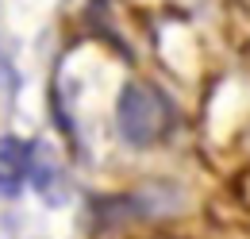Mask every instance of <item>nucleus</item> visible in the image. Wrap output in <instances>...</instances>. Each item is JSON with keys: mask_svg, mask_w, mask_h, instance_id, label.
<instances>
[{"mask_svg": "<svg viewBox=\"0 0 250 239\" xmlns=\"http://www.w3.org/2000/svg\"><path fill=\"white\" fill-rule=\"evenodd\" d=\"M35 170V147L27 139H0V193L4 197H16L23 189V181L31 178Z\"/></svg>", "mask_w": 250, "mask_h": 239, "instance_id": "nucleus-2", "label": "nucleus"}, {"mask_svg": "<svg viewBox=\"0 0 250 239\" xmlns=\"http://www.w3.org/2000/svg\"><path fill=\"white\" fill-rule=\"evenodd\" d=\"M116 120H120V135L131 147H150L169 127V104H166V96L154 85L131 81L124 89V96H120Z\"/></svg>", "mask_w": 250, "mask_h": 239, "instance_id": "nucleus-1", "label": "nucleus"}]
</instances>
